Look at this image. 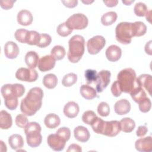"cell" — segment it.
<instances>
[{
	"mask_svg": "<svg viewBox=\"0 0 152 152\" xmlns=\"http://www.w3.org/2000/svg\"><path fill=\"white\" fill-rule=\"evenodd\" d=\"M72 30H73L71 29L65 22L60 24L56 28L57 33L62 37H66L69 36L72 32Z\"/></svg>",
	"mask_w": 152,
	"mask_h": 152,
	"instance_id": "cell-36",
	"label": "cell"
},
{
	"mask_svg": "<svg viewBox=\"0 0 152 152\" xmlns=\"http://www.w3.org/2000/svg\"><path fill=\"white\" fill-rule=\"evenodd\" d=\"M139 109L143 113H147L150 111L151 107V102L148 97L142 100L138 103Z\"/></svg>",
	"mask_w": 152,
	"mask_h": 152,
	"instance_id": "cell-40",
	"label": "cell"
},
{
	"mask_svg": "<svg viewBox=\"0 0 152 152\" xmlns=\"http://www.w3.org/2000/svg\"><path fill=\"white\" fill-rule=\"evenodd\" d=\"M28 30L24 28H19L14 33L15 39L22 43H26Z\"/></svg>",
	"mask_w": 152,
	"mask_h": 152,
	"instance_id": "cell-35",
	"label": "cell"
},
{
	"mask_svg": "<svg viewBox=\"0 0 152 152\" xmlns=\"http://www.w3.org/2000/svg\"><path fill=\"white\" fill-rule=\"evenodd\" d=\"M106 56L110 62H116L118 61L122 55L121 49L115 45L109 46L106 50Z\"/></svg>",
	"mask_w": 152,
	"mask_h": 152,
	"instance_id": "cell-15",
	"label": "cell"
},
{
	"mask_svg": "<svg viewBox=\"0 0 152 152\" xmlns=\"http://www.w3.org/2000/svg\"><path fill=\"white\" fill-rule=\"evenodd\" d=\"M118 81L122 92L130 93L138 85L135 71L131 68H125L118 73Z\"/></svg>",
	"mask_w": 152,
	"mask_h": 152,
	"instance_id": "cell-3",
	"label": "cell"
},
{
	"mask_svg": "<svg viewBox=\"0 0 152 152\" xmlns=\"http://www.w3.org/2000/svg\"><path fill=\"white\" fill-rule=\"evenodd\" d=\"M8 143L12 149L17 150L21 148L24 145V140L23 137L17 134L11 135L8 138Z\"/></svg>",
	"mask_w": 152,
	"mask_h": 152,
	"instance_id": "cell-26",
	"label": "cell"
},
{
	"mask_svg": "<svg viewBox=\"0 0 152 152\" xmlns=\"http://www.w3.org/2000/svg\"><path fill=\"white\" fill-rule=\"evenodd\" d=\"M129 94L133 100L137 103L147 97L144 88L138 83Z\"/></svg>",
	"mask_w": 152,
	"mask_h": 152,
	"instance_id": "cell-21",
	"label": "cell"
},
{
	"mask_svg": "<svg viewBox=\"0 0 152 152\" xmlns=\"http://www.w3.org/2000/svg\"><path fill=\"white\" fill-rule=\"evenodd\" d=\"M151 40H150L148 42H147L145 44V51L146 53H147L149 55H152V50H151Z\"/></svg>",
	"mask_w": 152,
	"mask_h": 152,
	"instance_id": "cell-53",
	"label": "cell"
},
{
	"mask_svg": "<svg viewBox=\"0 0 152 152\" xmlns=\"http://www.w3.org/2000/svg\"><path fill=\"white\" fill-rule=\"evenodd\" d=\"M4 103L5 106L10 110H13L16 109L18 104V97L11 96L4 99Z\"/></svg>",
	"mask_w": 152,
	"mask_h": 152,
	"instance_id": "cell-38",
	"label": "cell"
},
{
	"mask_svg": "<svg viewBox=\"0 0 152 152\" xmlns=\"http://www.w3.org/2000/svg\"><path fill=\"white\" fill-rule=\"evenodd\" d=\"M15 124L16 125L22 128H24L28 124V121L27 118L24 114H19L15 118Z\"/></svg>",
	"mask_w": 152,
	"mask_h": 152,
	"instance_id": "cell-44",
	"label": "cell"
},
{
	"mask_svg": "<svg viewBox=\"0 0 152 152\" xmlns=\"http://www.w3.org/2000/svg\"><path fill=\"white\" fill-rule=\"evenodd\" d=\"M17 21L22 26L30 25L33 22V15L31 13L27 10H22L20 11L17 14Z\"/></svg>",
	"mask_w": 152,
	"mask_h": 152,
	"instance_id": "cell-19",
	"label": "cell"
},
{
	"mask_svg": "<svg viewBox=\"0 0 152 152\" xmlns=\"http://www.w3.org/2000/svg\"><path fill=\"white\" fill-rule=\"evenodd\" d=\"M43 91L38 87L31 88L26 96L21 100L20 109L26 116L34 115L42 107Z\"/></svg>",
	"mask_w": 152,
	"mask_h": 152,
	"instance_id": "cell-1",
	"label": "cell"
},
{
	"mask_svg": "<svg viewBox=\"0 0 152 152\" xmlns=\"http://www.w3.org/2000/svg\"><path fill=\"white\" fill-rule=\"evenodd\" d=\"M66 141L56 134L49 135L47 138V142L49 146L54 151H60L64 150Z\"/></svg>",
	"mask_w": 152,
	"mask_h": 152,
	"instance_id": "cell-11",
	"label": "cell"
},
{
	"mask_svg": "<svg viewBox=\"0 0 152 152\" xmlns=\"http://www.w3.org/2000/svg\"><path fill=\"white\" fill-rule=\"evenodd\" d=\"M131 110L130 102L125 99L117 101L114 104V110L116 113L119 115L127 114Z\"/></svg>",
	"mask_w": 152,
	"mask_h": 152,
	"instance_id": "cell-16",
	"label": "cell"
},
{
	"mask_svg": "<svg viewBox=\"0 0 152 152\" xmlns=\"http://www.w3.org/2000/svg\"><path fill=\"white\" fill-rule=\"evenodd\" d=\"M77 75L72 72L66 74L62 78V84L64 87H71L76 83Z\"/></svg>",
	"mask_w": 152,
	"mask_h": 152,
	"instance_id": "cell-32",
	"label": "cell"
},
{
	"mask_svg": "<svg viewBox=\"0 0 152 152\" xmlns=\"http://www.w3.org/2000/svg\"><path fill=\"white\" fill-rule=\"evenodd\" d=\"M68 44V59L72 63H77L81 59L84 53L85 40L82 36L76 34L69 40Z\"/></svg>",
	"mask_w": 152,
	"mask_h": 152,
	"instance_id": "cell-2",
	"label": "cell"
},
{
	"mask_svg": "<svg viewBox=\"0 0 152 152\" xmlns=\"http://www.w3.org/2000/svg\"><path fill=\"white\" fill-rule=\"evenodd\" d=\"M134 11L135 14L138 17L145 16L148 11L147 5L141 2L135 4L134 8Z\"/></svg>",
	"mask_w": 152,
	"mask_h": 152,
	"instance_id": "cell-34",
	"label": "cell"
},
{
	"mask_svg": "<svg viewBox=\"0 0 152 152\" xmlns=\"http://www.w3.org/2000/svg\"><path fill=\"white\" fill-rule=\"evenodd\" d=\"M138 83L142 87H144L151 96L152 91V77L149 74H141L138 78H137Z\"/></svg>",
	"mask_w": 152,
	"mask_h": 152,
	"instance_id": "cell-20",
	"label": "cell"
},
{
	"mask_svg": "<svg viewBox=\"0 0 152 152\" xmlns=\"http://www.w3.org/2000/svg\"><path fill=\"white\" fill-rule=\"evenodd\" d=\"M97 112L102 116H107L110 113V107L109 104L104 102H100L97 106Z\"/></svg>",
	"mask_w": 152,
	"mask_h": 152,
	"instance_id": "cell-39",
	"label": "cell"
},
{
	"mask_svg": "<svg viewBox=\"0 0 152 152\" xmlns=\"http://www.w3.org/2000/svg\"><path fill=\"white\" fill-rule=\"evenodd\" d=\"M96 116V113L93 110H87L83 114L82 120L84 123L90 125Z\"/></svg>",
	"mask_w": 152,
	"mask_h": 152,
	"instance_id": "cell-43",
	"label": "cell"
},
{
	"mask_svg": "<svg viewBox=\"0 0 152 152\" xmlns=\"http://www.w3.org/2000/svg\"><path fill=\"white\" fill-rule=\"evenodd\" d=\"M80 111V107L78 104L72 101L68 102L64 107V115L69 118H75Z\"/></svg>",
	"mask_w": 152,
	"mask_h": 152,
	"instance_id": "cell-17",
	"label": "cell"
},
{
	"mask_svg": "<svg viewBox=\"0 0 152 152\" xmlns=\"http://www.w3.org/2000/svg\"><path fill=\"white\" fill-rule=\"evenodd\" d=\"M44 123L48 128L54 129L60 125L61 119L58 115L55 113H49L45 116Z\"/></svg>",
	"mask_w": 152,
	"mask_h": 152,
	"instance_id": "cell-22",
	"label": "cell"
},
{
	"mask_svg": "<svg viewBox=\"0 0 152 152\" xmlns=\"http://www.w3.org/2000/svg\"><path fill=\"white\" fill-rule=\"evenodd\" d=\"M148 132V129L146 126L141 125L138 127V129L136 131V135L138 137H143Z\"/></svg>",
	"mask_w": 152,
	"mask_h": 152,
	"instance_id": "cell-49",
	"label": "cell"
},
{
	"mask_svg": "<svg viewBox=\"0 0 152 152\" xmlns=\"http://www.w3.org/2000/svg\"><path fill=\"white\" fill-rule=\"evenodd\" d=\"M97 71L96 70L88 69L85 71L84 76L87 84H91L93 82L96 81L97 78Z\"/></svg>",
	"mask_w": 152,
	"mask_h": 152,
	"instance_id": "cell-42",
	"label": "cell"
},
{
	"mask_svg": "<svg viewBox=\"0 0 152 152\" xmlns=\"http://www.w3.org/2000/svg\"><path fill=\"white\" fill-rule=\"evenodd\" d=\"M12 124V119L11 115L6 110L0 112V128L2 129H9Z\"/></svg>",
	"mask_w": 152,
	"mask_h": 152,
	"instance_id": "cell-24",
	"label": "cell"
},
{
	"mask_svg": "<svg viewBox=\"0 0 152 152\" xmlns=\"http://www.w3.org/2000/svg\"><path fill=\"white\" fill-rule=\"evenodd\" d=\"M122 3L125 4L126 5H129L131 3L134 2V0H133V1H122Z\"/></svg>",
	"mask_w": 152,
	"mask_h": 152,
	"instance_id": "cell-55",
	"label": "cell"
},
{
	"mask_svg": "<svg viewBox=\"0 0 152 152\" xmlns=\"http://www.w3.org/2000/svg\"><path fill=\"white\" fill-rule=\"evenodd\" d=\"M40 38V34L36 31L31 30L28 31L26 43L30 45H36L39 43Z\"/></svg>",
	"mask_w": 152,
	"mask_h": 152,
	"instance_id": "cell-33",
	"label": "cell"
},
{
	"mask_svg": "<svg viewBox=\"0 0 152 152\" xmlns=\"http://www.w3.org/2000/svg\"><path fill=\"white\" fill-rule=\"evenodd\" d=\"M62 3L68 8H74L77 5V0H69V1H61Z\"/></svg>",
	"mask_w": 152,
	"mask_h": 152,
	"instance_id": "cell-50",
	"label": "cell"
},
{
	"mask_svg": "<svg viewBox=\"0 0 152 152\" xmlns=\"http://www.w3.org/2000/svg\"><path fill=\"white\" fill-rule=\"evenodd\" d=\"M151 10L148 11V12L147 13V14L145 15L147 21H149V22H150V20L151 19Z\"/></svg>",
	"mask_w": 152,
	"mask_h": 152,
	"instance_id": "cell-54",
	"label": "cell"
},
{
	"mask_svg": "<svg viewBox=\"0 0 152 152\" xmlns=\"http://www.w3.org/2000/svg\"><path fill=\"white\" fill-rule=\"evenodd\" d=\"M82 2H83V3H85V4H90V3L93 2V1H83Z\"/></svg>",
	"mask_w": 152,
	"mask_h": 152,
	"instance_id": "cell-56",
	"label": "cell"
},
{
	"mask_svg": "<svg viewBox=\"0 0 152 152\" xmlns=\"http://www.w3.org/2000/svg\"><path fill=\"white\" fill-rule=\"evenodd\" d=\"M42 128L36 122H28L24 128V132L26 135V141L30 147L39 146L42 141V136L40 134Z\"/></svg>",
	"mask_w": 152,
	"mask_h": 152,
	"instance_id": "cell-4",
	"label": "cell"
},
{
	"mask_svg": "<svg viewBox=\"0 0 152 152\" xmlns=\"http://www.w3.org/2000/svg\"><path fill=\"white\" fill-rule=\"evenodd\" d=\"M56 134L62 137L66 141H68L71 137V131L67 127H61L59 128Z\"/></svg>",
	"mask_w": 152,
	"mask_h": 152,
	"instance_id": "cell-45",
	"label": "cell"
},
{
	"mask_svg": "<svg viewBox=\"0 0 152 152\" xmlns=\"http://www.w3.org/2000/svg\"><path fill=\"white\" fill-rule=\"evenodd\" d=\"M56 60L51 55H45L39 59L37 66L42 72H46L55 67Z\"/></svg>",
	"mask_w": 152,
	"mask_h": 152,
	"instance_id": "cell-12",
	"label": "cell"
},
{
	"mask_svg": "<svg viewBox=\"0 0 152 152\" xmlns=\"http://www.w3.org/2000/svg\"><path fill=\"white\" fill-rule=\"evenodd\" d=\"M118 15L115 11H109L104 14L101 17V22L104 26L113 24L117 20Z\"/></svg>",
	"mask_w": 152,
	"mask_h": 152,
	"instance_id": "cell-30",
	"label": "cell"
},
{
	"mask_svg": "<svg viewBox=\"0 0 152 152\" xmlns=\"http://www.w3.org/2000/svg\"><path fill=\"white\" fill-rule=\"evenodd\" d=\"M66 151L67 152H72V151L81 152L82 149H81V147L79 145H78L77 144H72L71 145H70L69 146Z\"/></svg>",
	"mask_w": 152,
	"mask_h": 152,
	"instance_id": "cell-51",
	"label": "cell"
},
{
	"mask_svg": "<svg viewBox=\"0 0 152 152\" xmlns=\"http://www.w3.org/2000/svg\"><path fill=\"white\" fill-rule=\"evenodd\" d=\"M52 42V38L48 34H40V38L37 46L39 48H46Z\"/></svg>",
	"mask_w": 152,
	"mask_h": 152,
	"instance_id": "cell-41",
	"label": "cell"
},
{
	"mask_svg": "<svg viewBox=\"0 0 152 152\" xmlns=\"http://www.w3.org/2000/svg\"><path fill=\"white\" fill-rule=\"evenodd\" d=\"M111 92L112 93V94L115 96V97H119L120 96V95L121 94V93H122L120 86L119 85L118 81L116 80L115 82L113 83L112 86H111Z\"/></svg>",
	"mask_w": 152,
	"mask_h": 152,
	"instance_id": "cell-47",
	"label": "cell"
},
{
	"mask_svg": "<svg viewBox=\"0 0 152 152\" xmlns=\"http://www.w3.org/2000/svg\"><path fill=\"white\" fill-rule=\"evenodd\" d=\"M75 138L81 142H87L90 137V134L88 129L83 126H78L74 130Z\"/></svg>",
	"mask_w": 152,
	"mask_h": 152,
	"instance_id": "cell-18",
	"label": "cell"
},
{
	"mask_svg": "<svg viewBox=\"0 0 152 152\" xmlns=\"http://www.w3.org/2000/svg\"><path fill=\"white\" fill-rule=\"evenodd\" d=\"M134 37L132 23L121 22L115 28V37L118 42L124 45L131 43Z\"/></svg>",
	"mask_w": 152,
	"mask_h": 152,
	"instance_id": "cell-5",
	"label": "cell"
},
{
	"mask_svg": "<svg viewBox=\"0 0 152 152\" xmlns=\"http://www.w3.org/2000/svg\"><path fill=\"white\" fill-rule=\"evenodd\" d=\"M15 2V1L13 0H1L0 1V5L2 8L7 10L11 8Z\"/></svg>",
	"mask_w": 152,
	"mask_h": 152,
	"instance_id": "cell-48",
	"label": "cell"
},
{
	"mask_svg": "<svg viewBox=\"0 0 152 152\" xmlns=\"http://www.w3.org/2000/svg\"><path fill=\"white\" fill-rule=\"evenodd\" d=\"M80 93L81 95L87 100H92L97 96L96 90L93 87L86 84L81 86Z\"/></svg>",
	"mask_w": 152,
	"mask_h": 152,
	"instance_id": "cell-25",
	"label": "cell"
},
{
	"mask_svg": "<svg viewBox=\"0 0 152 152\" xmlns=\"http://www.w3.org/2000/svg\"><path fill=\"white\" fill-rule=\"evenodd\" d=\"M19 48L14 42L8 41L4 45V53L8 59H15L19 54Z\"/></svg>",
	"mask_w": 152,
	"mask_h": 152,
	"instance_id": "cell-14",
	"label": "cell"
},
{
	"mask_svg": "<svg viewBox=\"0 0 152 152\" xmlns=\"http://www.w3.org/2000/svg\"><path fill=\"white\" fill-rule=\"evenodd\" d=\"M132 30L134 37H140L145 34L147 26L142 21H135L132 23Z\"/></svg>",
	"mask_w": 152,
	"mask_h": 152,
	"instance_id": "cell-28",
	"label": "cell"
},
{
	"mask_svg": "<svg viewBox=\"0 0 152 152\" xmlns=\"http://www.w3.org/2000/svg\"><path fill=\"white\" fill-rule=\"evenodd\" d=\"M106 40L100 35H97L90 38L87 42L88 53L91 55L97 54L105 46Z\"/></svg>",
	"mask_w": 152,
	"mask_h": 152,
	"instance_id": "cell-7",
	"label": "cell"
},
{
	"mask_svg": "<svg viewBox=\"0 0 152 152\" xmlns=\"http://www.w3.org/2000/svg\"><path fill=\"white\" fill-rule=\"evenodd\" d=\"M38 73L34 69L20 68L15 72V77L20 81L34 82L38 78Z\"/></svg>",
	"mask_w": 152,
	"mask_h": 152,
	"instance_id": "cell-8",
	"label": "cell"
},
{
	"mask_svg": "<svg viewBox=\"0 0 152 152\" xmlns=\"http://www.w3.org/2000/svg\"><path fill=\"white\" fill-rule=\"evenodd\" d=\"M136 150L140 152H151L152 151V137L151 136L141 138L135 143Z\"/></svg>",
	"mask_w": 152,
	"mask_h": 152,
	"instance_id": "cell-13",
	"label": "cell"
},
{
	"mask_svg": "<svg viewBox=\"0 0 152 152\" xmlns=\"http://www.w3.org/2000/svg\"><path fill=\"white\" fill-rule=\"evenodd\" d=\"M103 2L105 5L108 7H113L116 6L118 3L117 0H108V1H103Z\"/></svg>",
	"mask_w": 152,
	"mask_h": 152,
	"instance_id": "cell-52",
	"label": "cell"
},
{
	"mask_svg": "<svg viewBox=\"0 0 152 152\" xmlns=\"http://www.w3.org/2000/svg\"><path fill=\"white\" fill-rule=\"evenodd\" d=\"M104 121H103L102 118H99L97 116H96L94 119V120L92 121V122L90 124L94 132H95L96 134H102V131Z\"/></svg>",
	"mask_w": 152,
	"mask_h": 152,
	"instance_id": "cell-37",
	"label": "cell"
},
{
	"mask_svg": "<svg viewBox=\"0 0 152 152\" xmlns=\"http://www.w3.org/2000/svg\"><path fill=\"white\" fill-rule=\"evenodd\" d=\"M24 61L29 68L34 69L37 66L39 61V55L34 51H29L26 54Z\"/></svg>",
	"mask_w": 152,
	"mask_h": 152,
	"instance_id": "cell-23",
	"label": "cell"
},
{
	"mask_svg": "<svg viewBox=\"0 0 152 152\" xmlns=\"http://www.w3.org/2000/svg\"><path fill=\"white\" fill-rule=\"evenodd\" d=\"M110 75L111 73L108 70H102L97 74L95 81L97 92L101 93L107 87L110 81Z\"/></svg>",
	"mask_w": 152,
	"mask_h": 152,
	"instance_id": "cell-10",
	"label": "cell"
},
{
	"mask_svg": "<svg viewBox=\"0 0 152 152\" xmlns=\"http://www.w3.org/2000/svg\"><path fill=\"white\" fill-rule=\"evenodd\" d=\"M66 54L65 48L61 45L55 46L51 50L50 55L54 58L55 60L59 61L62 59Z\"/></svg>",
	"mask_w": 152,
	"mask_h": 152,
	"instance_id": "cell-31",
	"label": "cell"
},
{
	"mask_svg": "<svg viewBox=\"0 0 152 152\" xmlns=\"http://www.w3.org/2000/svg\"><path fill=\"white\" fill-rule=\"evenodd\" d=\"M58 83L57 77L53 74H48L43 78V84L49 89L54 88Z\"/></svg>",
	"mask_w": 152,
	"mask_h": 152,
	"instance_id": "cell-29",
	"label": "cell"
},
{
	"mask_svg": "<svg viewBox=\"0 0 152 152\" xmlns=\"http://www.w3.org/2000/svg\"><path fill=\"white\" fill-rule=\"evenodd\" d=\"M121 130L124 132H131L135 127V123L130 118H124L120 121Z\"/></svg>",
	"mask_w": 152,
	"mask_h": 152,
	"instance_id": "cell-27",
	"label": "cell"
},
{
	"mask_svg": "<svg viewBox=\"0 0 152 152\" xmlns=\"http://www.w3.org/2000/svg\"><path fill=\"white\" fill-rule=\"evenodd\" d=\"M121 131L120 122L116 120L104 121L102 131V135L113 137L116 136Z\"/></svg>",
	"mask_w": 152,
	"mask_h": 152,
	"instance_id": "cell-9",
	"label": "cell"
},
{
	"mask_svg": "<svg viewBox=\"0 0 152 152\" xmlns=\"http://www.w3.org/2000/svg\"><path fill=\"white\" fill-rule=\"evenodd\" d=\"M12 89H13V92L17 97H20L23 96L25 92V88L23 85L21 84H12Z\"/></svg>",
	"mask_w": 152,
	"mask_h": 152,
	"instance_id": "cell-46",
	"label": "cell"
},
{
	"mask_svg": "<svg viewBox=\"0 0 152 152\" xmlns=\"http://www.w3.org/2000/svg\"><path fill=\"white\" fill-rule=\"evenodd\" d=\"M87 16L81 13H77L70 16L65 21L66 24L72 30H83L88 25Z\"/></svg>",
	"mask_w": 152,
	"mask_h": 152,
	"instance_id": "cell-6",
	"label": "cell"
}]
</instances>
